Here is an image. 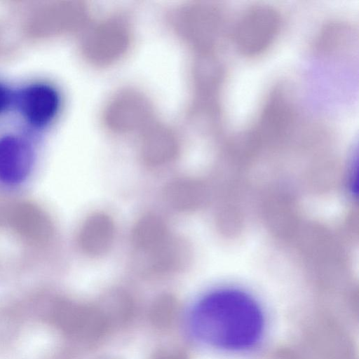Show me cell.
<instances>
[{
    "instance_id": "9",
    "label": "cell",
    "mask_w": 359,
    "mask_h": 359,
    "mask_svg": "<svg viewBox=\"0 0 359 359\" xmlns=\"http://www.w3.org/2000/svg\"><path fill=\"white\" fill-rule=\"evenodd\" d=\"M151 267L158 272H168L180 267L185 261V245L180 240L170 238L150 253Z\"/></svg>"
},
{
    "instance_id": "3",
    "label": "cell",
    "mask_w": 359,
    "mask_h": 359,
    "mask_svg": "<svg viewBox=\"0 0 359 359\" xmlns=\"http://www.w3.org/2000/svg\"><path fill=\"white\" fill-rule=\"evenodd\" d=\"M281 27V17L274 7L258 4L243 11L232 27L231 37L242 55L255 57L274 43Z\"/></svg>"
},
{
    "instance_id": "13",
    "label": "cell",
    "mask_w": 359,
    "mask_h": 359,
    "mask_svg": "<svg viewBox=\"0 0 359 359\" xmlns=\"http://www.w3.org/2000/svg\"><path fill=\"white\" fill-rule=\"evenodd\" d=\"M155 359H187L185 355L179 352H168L163 353Z\"/></svg>"
},
{
    "instance_id": "4",
    "label": "cell",
    "mask_w": 359,
    "mask_h": 359,
    "mask_svg": "<svg viewBox=\"0 0 359 359\" xmlns=\"http://www.w3.org/2000/svg\"><path fill=\"white\" fill-rule=\"evenodd\" d=\"M36 135L22 128L0 134V182L16 186L31 173L36 158Z\"/></svg>"
},
{
    "instance_id": "8",
    "label": "cell",
    "mask_w": 359,
    "mask_h": 359,
    "mask_svg": "<svg viewBox=\"0 0 359 359\" xmlns=\"http://www.w3.org/2000/svg\"><path fill=\"white\" fill-rule=\"evenodd\" d=\"M353 39V30L348 24L334 22L323 27L316 41V50L330 53L344 49Z\"/></svg>"
},
{
    "instance_id": "5",
    "label": "cell",
    "mask_w": 359,
    "mask_h": 359,
    "mask_svg": "<svg viewBox=\"0 0 359 359\" xmlns=\"http://www.w3.org/2000/svg\"><path fill=\"white\" fill-rule=\"evenodd\" d=\"M115 236L113 219L100 212L92 213L85 221L80 233L83 251L90 256L106 253L111 247Z\"/></svg>"
},
{
    "instance_id": "12",
    "label": "cell",
    "mask_w": 359,
    "mask_h": 359,
    "mask_svg": "<svg viewBox=\"0 0 359 359\" xmlns=\"http://www.w3.org/2000/svg\"><path fill=\"white\" fill-rule=\"evenodd\" d=\"M14 90L15 88L0 80V117L12 110Z\"/></svg>"
},
{
    "instance_id": "7",
    "label": "cell",
    "mask_w": 359,
    "mask_h": 359,
    "mask_svg": "<svg viewBox=\"0 0 359 359\" xmlns=\"http://www.w3.org/2000/svg\"><path fill=\"white\" fill-rule=\"evenodd\" d=\"M131 238L138 249L151 253L161 246L169 236L164 222L155 215L147 214L135 224Z\"/></svg>"
},
{
    "instance_id": "10",
    "label": "cell",
    "mask_w": 359,
    "mask_h": 359,
    "mask_svg": "<svg viewBox=\"0 0 359 359\" xmlns=\"http://www.w3.org/2000/svg\"><path fill=\"white\" fill-rule=\"evenodd\" d=\"M196 186L190 180H176L167 185L164 196L167 203L174 209L185 212L195 205Z\"/></svg>"
},
{
    "instance_id": "11",
    "label": "cell",
    "mask_w": 359,
    "mask_h": 359,
    "mask_svg": "<svg viewBox=\"0 0 359 359\" xmlns=\"http://www.w3.org/2000/svg\"><path fill=\"white\" fill-rule=\"evenodd\" d=\"M177 308L175 299L169 295L160 297L153 309L154 319L161 325H164L172 318Z\"/></svg>"
},
{
    "instance_id": "1",
    "label": "cell",
    "mask_w": 359,
    "mask_h": 359,
    "mask_svg": "<svg viewBox=\"0 0 359 359\" xmlns=\"http://www.w3.org/2000/svg\"><path fill=\"white\" fill-rule=\"evenodd\" d=\"M189 325L194 336L215 348L238 351L255 346L264 330V317L257 302L234 288L215 290L193 309Z\"/></svg>"
},
{
    "instance_id": "6",
    "label": "cell",
    "mask_w": 359,
    "mask_h": 359,
    "mask_svg": "<svg viewBox=\"0 0 359 359\" xmlns=\"http://www.w3.org/2000/svg\"><path fill=\"white\" fill-rule=\"evenodd\" d=\"M62 324L71 334L84 339H93L106 331L104 315L92 306H76L62 312Z\"/></svg>"
},
{
    "instance_id": "2",
    "label": "cell",
    "mask_w": 359,
    "mask_h": 359,
    "mask_svg": "<svg viewBox=\"0 0 359 359\" xmlns=\"http://www.w3.org/2000/svg\"><path fill=\"white\" fill-rule=\"evenodd\" d=\"M61 107L60 92L48 81H30L14 90L12 110L17 114L22 128L35 135L55 123Z\"/></svg>"
}]
</instances>
